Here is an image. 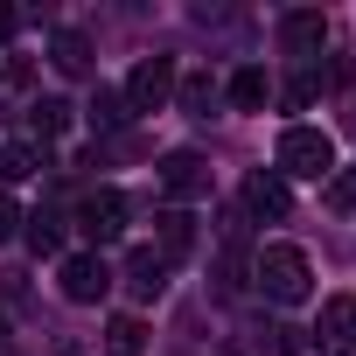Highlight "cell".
Masks as SVG:
<instances>
[{
  "label": "cell",
  "instance_id": "obj_1",
  "mask_svg": "<svg viewBox=\"0 0 356 356\" xmlns=\"http://www.w3.org/2000/svg\"><path fill=\"white\" fill-rule=\"evenodd\" d=\"M273 175L280 182H328L335 175V140L321 133V126H286L280 133V147H273Z\"/></svg>",
  "mask_w": 356,
  "mask_h": 356
},
{
  "label": "cell",
  "instance_id": "obj_2",
  "mask_svg": "<svg viewBox=\"0 0 356 356\" xmlns=\"http://www.w3.org/2000/svg\"><path fill=\"white\" fill-rule=\"evenodd\" d=\"M252 280H259V293H273L280 307H300V300L314 293V266H307L300 245H266V252L252 259Z\"/></svg>",
  "mask_w": 356,
  "mask_h": 356
},
{
  "label": "cell",
  "instance_id": "obj_3",
  "mask_svg": "<svg viewBox=\"0 0 356 356\" xmlns=\"http://www.w3.org/2000/svg\"><path fill=\"white\" fill-rule=\"evenodd\" d=\"M175 84H182V77H175V56H140L119 98H126V112H161L175 98Z\"/></svg>",
  "mask_w": 356,
  "mask_h": 356
},
{
  "label": "cell",
  "instance_id": "obj_4",
  "mask_svg": "<svg viewBox=\"0 0 356 356\" xmlns=\"http://www.w3.org/2000/svg\"><path fill=\"white\" fill-rule=\"evenodd\" d=\"M161 189L175 196V210L196 203V196H210V161H203L196 147H175V154L161 161Z\"/></svg>",
  "mask_w": 356,
  "mask_h": 356
},
{
  "label": "cell",
  "instance_id": "obj_5",
  "mask_svg": "<svg viewBox=\"0 0 356 356\" xmlns=\"http://www.w3.org/2000/svg\"><path fill=\"white\" fill-rule=\"evenodd\" d=\"M63 300H77V307H91V300H105L112 293V266L98 259V252H77V259H63Z\"/></svg>",
  "mask_w": 356,
  "mask_h": 356
},
{
  "label": "cell",
  "instance_id": "obj_6",
  "mask_svg": "<svg viewBox=\"0 0 356 356\" xmlns=\"http://www.w3.org/2000/svg\"><path fill=\"white\" fill-rule=\"evenodd\" d=\"M77 224H84L91 245H112V238L126 231V196H119V189H91V196L77 203Z\"/></svg>",
  "mask_w": 356,
  "mask_h": 356
},
{
  "label": "cell",
  "instance_id": "obj_7",
  "mask_svg": "<svg viewBox=\"0 0 356 356\" xmlns=\"http://www.w3.org/2000/svg\"><path fill=\"white\" fill-rule=\"evenodd\" d=\"M321 42H328V22L314 15V8H300V15H280V49L286 56H321Z\"/></svg>",
  "mask_w": 356,
  "mask_h": 356
},
{
  "label": "cell",
  "instance_id": "obj_8",
  "mask_svg": "<svg viewBox=\"0 0 356 356\" xmlns=\"http://www.w3.org/2000/svg\"><path fill=\"white\" fill-rule=\"evenodd\" d=\"M154 238H161L154 252H161L168 266H175V259H189V252H196V217H189V210H175V203H168V210L154 217Z\"/></svg>",
  "mask_w": 356,
  "mask_h": 356
},
{
  "label": "cell",
  "instance_id": "obj_9",
  "mask_svg": "<svg viewBox=\"0 0 356 356\" xmlns=\"http://www.w3.org/2000/svg\"><path fill=\"white\" fill-rule=\"evenodd\" d=\"M245 210H252V217H286V210H293V189L280 182L273 168H259L252 182H245Z\"/></svg>",
  "mask_w": 356,
  "mask_h": 356
},
{
  "label": "cell",
  "instance_id": "obj_10",
  "mask_svg": "<svg viewBox=\"0 0 356 356\" xmlns=\"http://www.w3.org/2000/svg\"><path fill=\"white\" fill-rule=\"evenodd\" d=\"M126 286H133L140 300H161V286H168V259H161L154 245H140V252L126 259Z\"/></svg>",
  "mask_w": 356,
  "mask_h": 356
},
{
  "label": "cell",
  "instance_id": "obj_11",
  "mask_svg": "<svg viewBox=\"0 0 356 356\" xmlns=\"http://www.w3.org/2000/svg\"><path fill=\"white\" fill-rule=\"evenodd\" d=\"M314 335H321V349H349L356 342V300H342V293L321 300V328Z\"/></svg>",
  "mask_w": 356,
  "mask_h": 356
},
{
  "label": "cell",
  "instance_id": "obj_12",
  "mask_svg": "<svg viewBox=\"0 0 356 356\" xmlns=\"http://www.w3.org/2000/svg\"><path fill=\"white\" fill-rule=\"evenodd\" d=\"M42 161H49V147H35V140L0 147V175H8V182H29V175H42Z\"/></svg>",
  "mask_w": 356,
  "mask_h": 356
},
{
  "label": "cell",
  "instance_id": "obj_13",
  "mask_svg": "<svg viewBox=\"0 0 356 356\" xmlns=\"http://www.w3.org/2000/svg\"><path fill=\"white\" fill-rule=\"evenodd\" d=\"M266 98H273V77H266L259 63L231 77V105H238V112H266Z\"/></svg>",
  "mask_w": 356,
  "mask_h": 356
},
{
  "label": "cell",
  "instance_id": "obj_14",
  "mask_svg": "<svg viewBox=\"0 0 356 356\" xmlns=\"http://www.w3.org/2000/svg\"><path fill=\"white\" fill-rule=\"evenodd\" d=\"M49 56H56V70H63V77H84V70H91V42H84L77 29H63V35L49 42Z\"/></svg>",
  "mask_w": 356,
  "mask_h": 356
},
{
  "label": "cell",
  "instance_id": "obj_15",
  "mask_svg": "<svg viewBox=\"0 0 356 356\" xmlns=\"http://www.w3.org/2000/svg\"><path fill=\"white\" fill-rule=\"evenodd\" d=\"M175 98H182V112H189V119H210V112H217V84H210L203 70L175 84Z\"/></svg>",
  "mask_w": 356,
  "mask_h": 356
},
{
  "label": "cell",
  "instance_id": "obj_16",
  "mask_svg": "<svg viewBox=\"0 0 356 356\" xmlns=\"http://www.w3.org/2000/svg\"><path fill=\"white\" fill-rule=\"evenodd\" d=\"M105 349H112V356H140V349H147V328H140L133 314H119V321L105 328Z\"/></svg>",
  "mask_w": 356,
  "mask_h": 356
},
{
  "label": "cell",
  "instance_id": "obj_17",
  "mask_svg": "<svg viewBox=\"0 0 356 356\" xmlns=\"http://www.w3.org/2000/svg\"><path fill=\"white\" fill-rule=\"evenodd\" d=\"M321 84H328V77H321L314 63H300V70H293V84H286V105H293V112H307V105L321 98Z\"/></svg>",
  "mask_w": 356,
  "mask_h": 356
},
{
  "label": "cell",
  "instance_id": "obj_18",
  "mask_svg": "<svg viewBox=\"0 0 356 356\" xmlns=\"http://www.w3.org/2000/svg\"><path fill=\"white\" fill-rule=\"evenodd\" d=\"M29 252H35V259H56V252H63V231H56V217H42V210L29 217Z\"/></svg>",
  "mask_w": 356,
  "mask_h": 356
},
{
  "label": "cell",
  "instance_id": "obj_19",
  "mask_svg": "<svg viewBox=\"0 0 356 356\" xmlns=\"http://www.w3.org/2000/svg\"><path fill=\"white\" fill-rule=\"evenodd\" d=\"M126 119H133V112H126V98H119V91H98V98H91V126H105V133H112V126H126Z\"/></svg>",
  "mask_w": 356,
  "mask_h": 356
},
{
  "label": "cell",
  "instance_id": "obj_20",
  "mask_svg": "<svg viewBox=\"0 0 356 356\" xmlns=\"http://www.w3.org/2000/svg\"><path fill=\"white\" fill-rule=\"evenodd\" d=\"M63 126H70V105H63V98H42V105H35V133H42V147H49V133H63Z\"/></svg>",
  "mask_w": 356,
  "mask_h": 356
},
{
  "label": "cell",
  "instance_id": "obj_21",
  "mask_svg": "<svg viewBox=\"0 0 356 356\" xmlns=\"http://www.w3.org/2000/svg\"><path fill=\"white\" fill-rule=\"evenodd\" d=\"M328 203H335V210H356V175H335V182H328Z\"/></svg>",
  "mask_w": 356,
  "mask_h": 356
},
{
  "label": "cell",
  "instance_id": "obj_22",
  "mask_svg": "<svg viewBox=\"0 0 356 356\" xmlns=\"http://www.w3.org/2000/svg\"><path fill=\"white\" fill-rule=\"evenodd\" d=\"M15 231H22V210H15V196H0V245H8Z\"/></svg>",
  "mask_w": 356,
  "mask_h": 356
},
{
  "label": "cell",
  "instance_id": "obj_23",
  "mask_svg": "<svg viewBox=\"0 0 356 356\" xmlns=\"http://www.w3.org/2000/svg\"><path fill=\"white\" fill-rule=\"evenodd\" d=\"M15 29H22V15H15V8H0V42H15Z\"/></svg>",
  "mask_w": 356,
  "mask_h": 356
}]
</instances>
